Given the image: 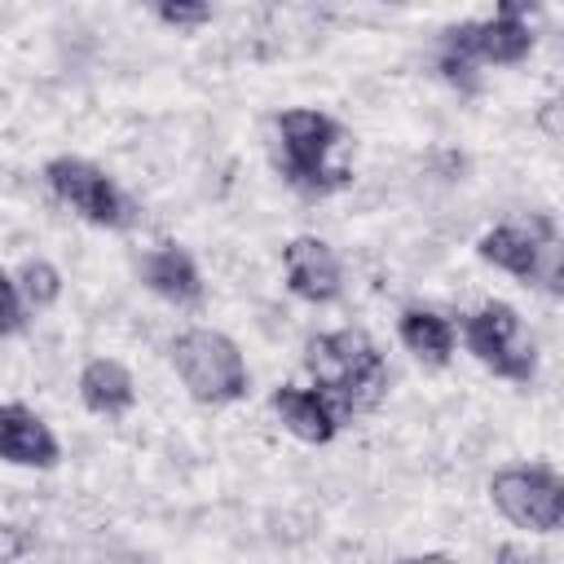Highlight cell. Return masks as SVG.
I'll return each instance as SVG.
<instances>
[{
    "instance_id": "1",
    "label": "cell",
    "mask_w": 564,
    "mask_h": 564,
    "mask_svg": "<svg viewBox=\"0 0 564 564\" xmlns=\"http://www.w3.org/2000/svg\"><path fill=\"white\" fill-rule=\"evenodd\" d=\"M304 370L313 375V388L335 405L344 423L375 410L388 388V361L361 326L313 335L304 344Z\"/></svg>"
},
{
    "instance_id": "2",
    "label": "cell",
    "mask_w": 564,
    "mask_h": 564,
    "mask_svg": "<svg viewBox=\"0 0 564 564\" xmlns=\"http://www.w3.org/2000/svg\"><path fill=\"white\" fill-rule=\"evenodd\" d=\"M278 128V167L282 181L308 198H326L344 189L352 176L344 163H335V150L348 141V128L313 106H291L273 119Z\"/></svg>"
},
{
    "instance_id": "3",
    "label": "cell",
    "mask_w": 564,
    "mask_h": 564,
    "mask_svg": "<svg viewBox=\"0 0 564 564\" xmlns=\"http://www.w3.org/2000/svg\"><path fill=\"white\" fill-rule=\"evenodd\" d=\"M185 392L203 405H229V401H242L247 388H251V370H247V357L238 352V344L212 326H189L172 339L167 348Z\"/></svg>"
},
{
    "instance_id": "4",
    "label": "cell",
    "mask_w": 564,
    "mask_h": 564,
    "mask_svg": "<svg viewBox=\"0 0 564 564\" xmlns=\"http://www.w3.org/2000/svg\"><path fill=\"white\" fill-rule=\"evenodd\" d=\"M476 256L511 278H520L524 286H542L551 295L564 291V247L555 234L551 216H529V220H507L494 225L489 234H480Z\"/></svg>"
},
{
    "instance_id": "5",
    "label": "cell",
    "mask_w": 564,
    "mask_h": 564,
    "mask_svg": "<svg viewBox=\"0 0 564 564\" xmlns=\"http://www.w3.org/2000/svg\"><path fill=\"white\" fill-rule=\"evenodd\" d=\"M538 13V4L524 0H502L494 9V18H467L441 31V48L445 57H458L467 66H516L533 53V26L529 18Z\"/></svg>"
},
{
    "instance_id": "6",
    "label": "cell",
    "mask_w": 564,
    "mask_h": 564,
    "mask_svg": "<svg viewBox=\"0 0 564 564\" xmlns=\"http://www.w3.org/2000/svg\"><path fill=\"white\" fill-rule=\"evenodd\" d=\"M44 181L48 189L75 212L84 216L88 225H101V229H132L141 220V207L123 194V185L97 167L93 159H79V154H57L44 163Z\"/></svg>"
},
{
    "instance_id": "7",
    "label": "cell",
    "mask_w": 564,
    "mask_h": 564,
    "mask_svg": "<svg viewBox=\"0 0 564 564\" xmlns=\"http://www.w3.org/2000/svg\"><path fill=\"white\" fill-rule=\"evenodd\" d=\"M463 344L498 379L529 383L538 375V339L529 335L524 317L507 300H489L476 313H467L463 317Z\"/></svg>"
},
{
    "instance_id": "8",
    "label": "cell",
    "mask_w": 564,
    "mask_h": 564,
    "mask_svg": "<svg viewBox=\"0 0 564 564\" xmlns=\"http://www.w3.org/2000/svg\"><path fill=\"white\" fill-rule=\"evenodd\" d=\"M489 498L502 520L529 533H555L564 524V480L551 463H516L494 471Z\"/></svg>"
},
{
    "instance_id": "9",
    "label": "cell",
    "mask_w": 564,
    "mask_h": 564,
    "mask_svg": "<svg viewBox=\"0 0 564 564\" xmlns=\"http://www.w3.org/2000/svg\"><path fill=\"white\" fill-rule=\"evenodd\" d=\"M282 273H286V286L291 295L308 300V304H330L339 300L344 291V269H339V256L326 238L317 234H300L282 247Z\"/></svg>"
},
{
    "instance_id": "10",
    "label": "cell",
    "mask_w": 564,
    "mask_h": 564,
    "mask_svg": "<svg viewBox=\"0 0 564 564\" xmlns=\"http://www.w3.org/2000/svg\"><path fill=\"white\" fill-rule=\"evenodd\" d=\"M0 463L35 467V471H48L62 463V445L53 427L22 401H0Z\"/></svg>"
},
{
    "instance_id": "11",
    "label": "cell",
    "mask_w": 564,
    "mask_h": 564,
    "mask_svg": "<svg viewBox=\"0 0 564 564\" xmlns=\"http://www.w3.org/2000/svg\"><path fill=\"white\" fill-rule=\"evenodd\" d=\"M137 273H141V282H145L159 300H167V304H176V308H194V304L203 300V273H198L194 256H189L181 242H159V247H150V251L137 260Z\"/></svg>"
},
{
    "instance_id": "12",
    "label": "cell",
    "mask_w": 564,
    "mask_h": 564,
    "mask_svg": "<svg viewBox=\"0 0 564 564\" xmlns=\"http://www.w3.org/2000/svg\"><path fill=\"white\" fill-rule=\"evenodd\" d=\"M269 405H273V414L282 419V427H286L291 436L308 441V445H326V441H335V432L344 427V419L335 414V405H330L317 388L282 383V388H273Z\"/></svg>"
},
{
    "instance_id": "13",
    "label": "cell",
    "mask_w": 564,
    "mask_h": 564,
    "mask_svg": "<svg viewBox=\"0 0 564 564\" xmlns=\"http://www.w3.org/2000/svg\"><path fill=\"white\" fill-rule=\"evenodd\" d=\"M79 401H84V410H93L101 419H119V414H128L137 405V383H132L123 361L93 357L79 370Z\"/></svg>"
},
{
    "instance_id": "14",
    "label": "cell",
    "mask_w": 564,
    "mask_h": 564,
    "mask_svg": "<svg viewBox=\"0 0 564 564\" xmlns=\"http://www.w3.org/2000/svg\"><path fill=\"white\" fill-rule=\"evenodd\" d=\"M397 335H401V344H405L423 366H445V361L454 357V344H458L454 322H449L445 313L419 308V304L397 317Z\"/></svg>"
},
{
    "instance_id": "15",
    "label": "cell",
    "mask_w": 564,
    "mask_h": 564,
    "mask_svg": "<svg viewBox=\"0 0 564 564\" xmlns=\"http://www.w3.org/2000/svg\"><path fill=\"white\" fill-rule=\"evenodd\" d=\"M13 286L22 295L26 308H53L62 300V273L48 264V260H22V269L13 273Z\"/></svg>"
},
{
    "instance_id": "16",
    "label": "cell",
    "mask_w": 564,
    "mask_h": 564,
    "mask_svg": "<svg viewBox=\"0 0 564 564\" xmlns=\"http://www.w3.org/2000/svg\"><path fill=\"white\" fill-rule=\"evenodd\" d=\"M154 18H159L163 26L194 31V26L212 22V4H198V0H163V4H154Z\"/></svg>"
},
{
    "instance_id": "17",
    "label": "cell",
    "mask_w": 564,
    "mask_h": 564,
    "mask_svg": "<svg viewBox=\"0 0 564 564\" xmlns=\"http://www.w3.org/2000/svg\"><path fill=\"white\" fill-rule=\"evenodd\" d=\"M22 322H26V304H22L18 286H13V273H4V269H0V339L18 335V330H22Z\"/></svg>"
},
{
    "instance_id": "18",
    "label": "cell",
    "mask_w": 564,
    "mask_h": 564,
    "mask_svg": "<svg viewBox=\"0 0 564 564\" xmlns=\"http://www.w3.org/2000/svg\"><path fill=\"white\" fill-rule=\"evenodd\" d=\"M31 546H35V538H31V529H26V524L0 520V564H18Z\"/></svg>"
},
{
    "instance_id": "19",
    "label": "cell",
    "mask_w": 564,
    "mask_h": 564,
    "mask_svg": "<svg viewBox=\"0 0 564 564\" xmlns=\"http://www.w3.org/2000/svg\"><path fill=\"white\" fill-rule=\"evenodd\" d=\"M494 564H546V560L542 555H529L520 542H502L498 555H494Z\"/></svg>"
},
{
    "instance_id": "20",
    "label": "cell",
    "mask_w": 564,
    "mask_h": 564,
    "mask_svg": "<svg viewBox=\"0 0 564 564\" xmlns=\"http://www.w3.org/2000/svg\"><path fill=\"white\" fill-rule=\"evenodd\" d=\"M397 564H458V560H449V555H441V551H427V555H405V560H397Z\"/></svg>"
},
{
    "instance_id": "21",
    "label": "cell",
    "mask_w": 564,
    "mask_h": 564,
    "mask_svg": "<svg viewBox=\"0 0 564 564\" xmlns=\"http://www.w3.org/2000/svg\"><path fill=\"white\" fill-rule=\"evenodd\" d=\"M555 110H560V101H546V106H542V128H546L551 137H560V123H555Z\"/></svg>"
}]
</instances>
